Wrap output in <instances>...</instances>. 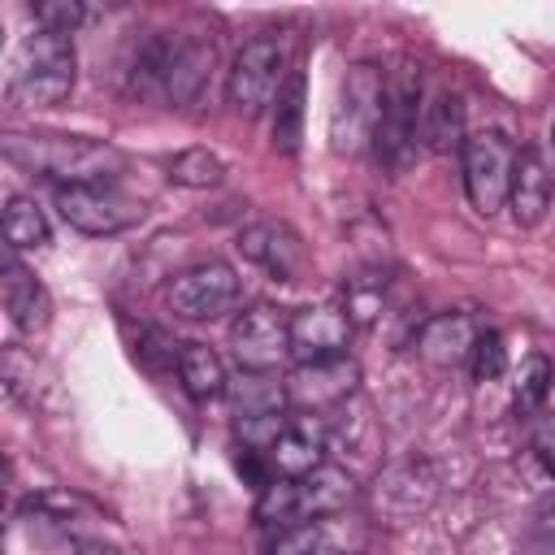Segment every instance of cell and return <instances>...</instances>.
<instances>
[{"label":"cell","mask_w":555,"mask_h":555,"mask_svg":"<svg viewBox=\"0 0 555 555\" xmlns=\"http://www.w3.org/2000/svg\"><path fill=\"white\" fill-rule=\"evenodd\" d=\"M0 156L56 186H100L126 169V156L113 143L82 134H0Z\"/></svg>","instance_id":"6da1fadb"},{"label":"cell","mask_w":555,"mask_h":555,"mask_svg":"<svg viewBox=\"0 0 555 555\" xmlns=\"http://www.w3.org/2000/svg\"><path fill=\"white\" fill-rule=\"evenodd\" d=\"M416 139L429 152H455L464 143V104L455 91L438 87L425 104H421V121H416Z\"/></svg>","instance_id":"d6986e66"},{"label":"cell","mask_w":555,"mask_h":555,"mask_svg":"<svg viewBox=\"0 0 555 555\" xmlns=\"http://www.w3.org/2000/svg\"><path fill=\"white\" fill-rule=\"evenodd\" d=\"M0 35H4V30H0Z\"/></svg>","instance_id":"d6a6232c"},{"label":"cell","mask_w":555,"mask_h":555,"mask_svg":"<svg viewBox=\"0 0 555 555\" xmlns=\"http://www.w3.org/2000/svg\"><path fill=\"white\" fill-rule=\"evenodd\" d=\"M347 338H351V321L343 317V308L317 304L286 317V356H295L299 364L338 360L347 351Z\"/></svg>","instance_id":"8fae6325"},{"label":"cell","mask_w":555,"mask_h":555,"mask_svg":"<svg viewBox=\"0 0 555 555\" xmlns=\"http://www.w3.org/2000/svg\"><path fill=\"white\" fill-rule=\"evenodd\" d=\"M173 364H178V382L186 386L191 399H217V395H225V382L230 377H225V364H221V356L212 347H204V343H178Z\"/></svg>","instance_id":"ffe728a7"},{"label":"cell","mask_w":555,"mask_h":555,"mask_svg":"<svg viewBox=\"0 0 555 555\" xmlns=\"http://www.w3.org/2000/svg\"><path fill=\"white\" fill-rule=\"evenodd\" d=\"M325 520H330V516H325ZM325 520H299V525H286V529L273 538L269 555H343L338 542H334V529H330Z\"/></svg>","instance_id":"d4e9b609"},{"label":"cell","mask_w":555,"mask_h":555,"mask_svg":"<svg viewBox=\"0 0 555 555\" xmlns=\"http://www.w3.org/2000/svg\"><path fill=\"white\" fill-rule=\"evenodd\" d=\"M0 468H4V460H0Z\"/></svg>","instance_id":"1f68e13d"},{"label":"cell","mask_w":555,"mask_h":555,"mask_svg":"<svg viewBox=\"0 0 555 555\" xmlns=\"http://www.w3.org/2000/svg\"><path fill=\"white\" fill-rule=\"evenodd\" d=\"M0 507H4V494H0Z\"/></svg>","instance_id":"4dcf8cb0"},{"label":"cell","mask_w":555,"mask_h":555,"mask_svg":"<svg viewBox=\"0 0 555 555\" xmlns=\"http://www.w3.org/2000/svg\"><path fill=\"white\" fill-rule=\"evenodd\" d=\"M0 299L22 334H39L52 321V299L43 282L22 264V260H0Z\"/></svg>","instance_id":"9a60e30c"},{"label":"cell","mask_w":555,"mask_h":555,"mask_svg":"<svg viewBox=\"0 0 555 555\" xmlns=\"http://www.w3.org/2000/svg\"><path fill=\"white\" fill-rule=\"evenodd\" d=\"M234 304H238V273L225 260L191 264L165 286V308L182 321H217Z\"/></svg>","instance_id":"52a82bcc"},{"label":"cell","mask_w":555,"mask_h":555,"mask_svg":"<svg viewBox=\"0 0 555 555\" xmlns=\"http://www.w3.org/2000/svg\"><path fill=\"white\" fill-rule=\"evenodd\" d=\"M282 65H286V52H282L278 39H269V35L247 39V43L234 52L230 74H225V95H230V104H234L238 113H247V117L264 113V108L273 104L278 87H282V74H286Z\"/></svg>","instance_id":"8992f818"},{"label":"cell","mask_w":555,"mask_h":555,"mask_svg":"<svg viewBox=\"0 0 555 555\" xmlns=\"http://www.w3.org/2000/svg\"><path fill=\"white\" fill-rule=\"evenodd\" d=\"M74 555H130L126 546L100 542V538H74Z\"/></svg>","instance_id":"f546056e"},{"label":"cell","mask_w":555,"mask_h":555,"mask_svg":"<svg viewBox=\"0 0 555 555\" xmlns=\"http://www.w3.org/2000/svg\"><path fill=\"white\" fill-rule=\"evenodd\" d=\"M56 208L78 234H95V238L121 234V230L139 225L143 212H147L139 199L121 195L108 182H100V186H56Z\"/></svg>","instance_id":"9c48e42d"},{"label":"cell","mask_w":555,"mask_h":555,"mask_svg":"<svg viewBox=\"0 0 555 555\" xmlns=\"http://www.w3.org/2000/svg\"><path fill=\"white\" fill-rule=\"evenodd\" d=\"M321 451H325V434H321L312 421H291V416H286V425H282V434L269 442L264 460H269V468H278L282 477L295 481V477L312 473L317 464H325Z\"/></svg>","instance_id":"ac0fdd59"},{"label":"cell","mask_w":555,"mask_h":555,"mask_svg":"<svg viewBox=\"0 0 555 555\" xmlns=\"http://www.w3.org/2000/svg\"><path fill=\"white\" fill-rule=\"evenodd\" d=\"M238 251L260 264L273 282H295V273L304 269V238L286 225V221H256L238 234Z\"/></svg>","instance_id":"7c38bea8"},{"label":"cell","mask_w":555,"mask_h":555,"mask_svg":"<svg viewBox=\"0 0 555 555\" xmlns=\"http://www.w3.org/2000/svg\"><path fill=\"white\" fill-rule=\"evenodd\" d=\"M386 308V273L377 269H360L347 286H343V317L351 325H373Z\"/></svg>","instance_id":"cb8c5ba5"},{"label":"cell","mask_w":555,"mask_h":555,"mask_svg":"<svg viewBox=\"0 0 555 555\" xmlns=\"http://www.w3.org/2000/svg\"><path fill=\"white\" fill-rule=\"evenodd\" d=\"M477 334H481V330H477V321H473L468 312H442V317L425 321V330L416 334V351H421V360L434 364V369H455V364L468 360Z\"/></svg>","instance_id":"2e32d148"},{"label":"cell","mask_w":555,"mask_h":555,"mask_svg":"<svg viewBox=\"0 0 555 555\" xmlns=\"http://www.w3.org/2000/svg\"><path fill=\"white\" fill-rule=\"evenodd\" d=\"M82 17H87V9L74 4V0H48V4H35V22H39L43 30H52V35H69Z\"/></svg>","instance_id":"f1b7e54d"},{"label":"cell","mask_w":555,"mask_h":555,"mask_svg":"<svg viewBox=\"0 0 555 555\" xmlns=\"http://www.w3.org/2000/svg\"><path fill=\"white\" fill-rule=\"evenodd\" d=\"M438 494V477L425 460H408V464H395L382 473L377 481V507H390L399 516H412V512H425Z\"/></svg>","instance_id":"e0dca14e"},{"label":"cell","mask_w":555,"mask_h":555,"mask_svg":"<svg viewBox=\"0 0 555 555\" xmlns=\"http://www.w3.org/2000/svg\"><path fill=\"white\" fill-rule=\"evenodd\" d=\"M282 386H286V403H295V408H312V412L338 408L356 395V364L347 356L321 360V364H299Z\"/></svg>","instance_id":"4fadbf2b"},{"label":"cell","mask_w":555,"mask_h":555,"mask_svg":"<svg viewBox=\"0 0 555 555\" xmlns=\"http://www.w3.org/2000/svg\"><path fill=\"white\" fill-rule=\"evenodd\" d=\"M460 160H464V191L468 204L481 217H494L507 204V182H512V165H516V143L503 130H481L473 139L460 143Z\"/></svg>","instance_id":"5b68a950"},{"label":"cell","mask_w":555,"mask_h":555,"mask_svg":"<svg viewBox=\"0 0 555 555\" xmlns=\"http://www.w3.org/2000/svg\"><path fill=\"white\" fill-rule=\"evenodd\" d=\"M507 204H512L516 225H525V230L542 225V217L551 208V173H546L542 147H520L516 152L512 182H507Z\"/></svg>","instance_id":"5bb4252c"},{"label":"cell","mask_w":555,"mask_h":555,"mask_svg":"<svg viewBox=\"0 0 555 555\" xmlns=\"http://www.w3.org/2000/svg\"><path fill=\"white\" fill-rule=\"evenodd\" d=\"M169 178H173L178 186H217V182L225 178V165H221V156L208 152V147H186V152H178V156L169 160Z\"/></svg>","instance_id":"484cf974"},{"label":"cell","mask_w":555,"mask_h":555,"mask_svg":"<svg viewBox=\"0 0 555 555\" xmlns=\"http://www.w3.org/2000/svg\"><path fill=\"white\" fill-rule=\"evenodd\" d=\"M468 360H473V377H477V382H494V377H503V369H507L503 338H499L494 330H481L477 343H473V351H468Z\"/></svg>","instance_id":"83f0119b"},{"label":"cell","mask_w":555,"mask_h":555,"mask_svg":"<svg viewBox=\"0 0 555 555\" xmlns=\"http://www.w3.org/2000/svg\"><path fill=\"white\" fill-rule=\"evenodd\" d=\"M382 100H386V78L377 65L360 61L347 69L343 87H338V104H334V117H330V143L334 152H364L373 147V134H377V121H382Z\"/></svg>","instance_id":"277c9868"},{"label":"cell","mask_w":555,"mask_h":555,"mask_svg":"<svg viewBox=\"0 0 555 555\" xmlns=\"http://www.w3.org/2000/svg\"><path fill=\"white\" fill-rule=\"evenodd\" d=\"M234 360L247 373H273L286 360V312L273 304H251L230 321Z\"/></svg>","instance_id":"30bf717a"},{"label":"cell","mask_w":555,"mask_h":555,"mask_svg":"<svg viewBox=\"0 0 555 555\" xmlns=\"http://www.w3.org/2000/svg\"><path fill=\"white\" fill-rule=\"evenodd\" d=\"M546 390H551V364H546V356H529L520 364V382H516V412L538 416V408L546 403Z\"/></svg>","instance_id":"4316f807"},{"label":"cell","mask_w":555,"mask_h":555,"mask_svg":"<svg viewBox=\"0 0 555 555\" xmlns=\"http://www.w3.org/2000/svg\"><path fill=\"white\" fill-rule=\"evenodd\" d=\"M273 100H278V108H273V143L282 152H295L299 139H304V74L291 69Z\"/></svg>","instance_id":"603a6c76"},{"label":"cell","mask_w":555,"mask_h":555,"mask_svg":"<svg viewBox=\"0 0 555 555\" xmlns=\"http://www.w3.org/2000/svg\"><path fill=\"white\" fill-rule=\"evenodd\" d=\"M225 395L234 403V416H264V412H286V386L273 373H238L225 382Z\"/></svg>","instance_id":"44dd1931"},{"label":"cell","mask_w":555,"mask_h":555,"mask_svg":"<svg viewBox=\"0 0 555 555\" xmlns=\"http://www.w3.org/2000/svg\"><path fill=\"white\" fill-rule=\"evenodd\" d=\"M74 91V48L69 35L39 30L26 43V61L9 82V104L17 108H56Z\"/></svg>","instance_id":"3957f363"},{"label":"cell","mask_w":555,"mask_h":555,"mask_svg":"<svg viewBox=\"0 0 555 555\" xmlns=\"http://www.w3.org/2000/svg\"><path fill=\"white\" fill-rule=\"evenodd\" d=\"M48 217H43V208L35 204V199H26V195H13L9 204H4V212H0V238L13 247V251H35V247H43L48 243Z\"/></svg>","instance_id":"7402d4cb"},{"label":"cell","mask_w":555,"mask_h":555,"mask_svg":"<svg viewBox=\"0 0 555 555\" xmlns=\"http://www.w3.org/2000/svg\"><path fill=\"white\" fill-rule=\"evenodd\" d=\"M351 503V473L338 464H317L304 477H286V481H269L260 490L256 516L264 525H299V520H325L338 516Z\"/></svg>","instance_id":"7a4b0ae2"},{"label":"cell","mask_w":555,"mask_h":555,"mask_svg":"<svg viewBox=\"0 0 555 555\" xmlns=\"http://www.w3.org/2000/svg\"><path fill=\"white\" fill-rule=\"evenodd\" d=\"M416 121H421V78L408 69L395 82H386V100H382V121L373 134L377 160L395 173H403L421 147L416 139Z\"/></svg>","instance_id":"ba28073f"}]
</instances>
